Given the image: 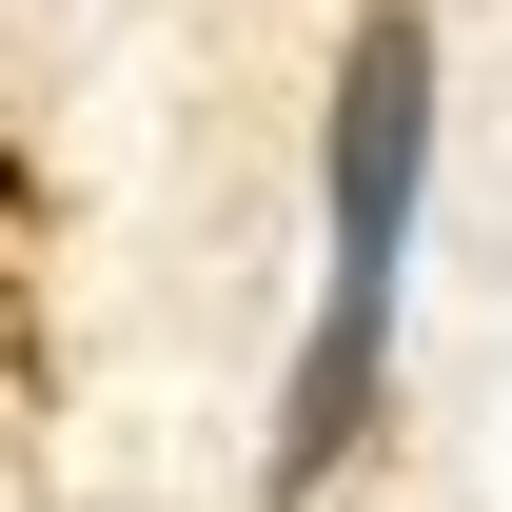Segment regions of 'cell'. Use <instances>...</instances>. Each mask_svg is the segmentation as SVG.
<instances>
[{"label":"cell","mask_w":512,"mask_h":512,"mask_svg":"<svg viewBox=\"0 0 512 512\" xmlns=\"http://www.w3.org/2000/svg\"><path fill=\"white\" fill-rule=\"evenodd\" d=\"M414 197H434V20L375 0L355 60H335V119H316V335L276 375V434H256V493L296 512L355 473L375 434V375H394V296H414Z\"/></svg>","instance_id":"6da1fadb"}]
</instances>
